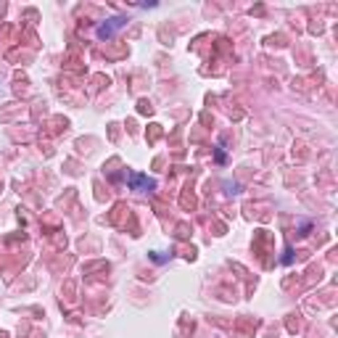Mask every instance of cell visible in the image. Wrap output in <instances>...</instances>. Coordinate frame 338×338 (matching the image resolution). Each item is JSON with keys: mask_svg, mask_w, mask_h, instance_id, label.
Wrapping results in <instances>:
<instances>
[{"mask_svg": "<svg viewBox=\"0 0 338 338\" xmlns=\"http://www.w3.org/2000/svg\"><path fill=\"white\" fill-rule=\"evenodd\" d=\"M125 24H127V19H125V16H114V19H108L106 24H100V27H98V37H100V40H106V37H111V35L117 32V29H122Z\"/></svg>", "mask_w": 338, "mask_h": 338, "instance_id": "obj_1", "label": "cell"}, {"mask_svg": "<svg viewBox=\"0 0 338 338\" xmlns=\"http://www.w3.org/2000/svg\"><path fill=\"white\" fill-rule=\"evenodd\" d=\"M127 182H130L132 190H148V188H156V180H151V177H146V175H130Z\"/></svg>", "mask_w": 338, "mask_h": 338, "instance_id": "obj_2", "label": "cell"}]
</instances>
